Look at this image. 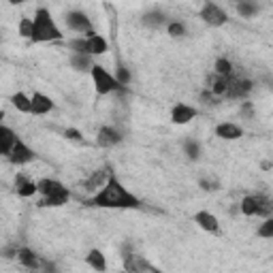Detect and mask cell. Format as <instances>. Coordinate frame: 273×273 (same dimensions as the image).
Masks as SVG:
<instances>
[{
	"label": "cell",
	"mask_w": 273,
	"mask_h": 273,
	"mask_svg": "<svg viewBox=\"0 0 273 273\" xmlns=\"http://www.w3.org/2000/svg\"><path fill=\"white\" fill-rule=\"evenodd\" d=\"M88 205H92V207H107V209H139L141 201L135 194H130L128 190L111 175L109 182L105 184V188L101 190V192H96L88 201Z\"/></svg>",
	"instance_id": "6da1fadb"
},
{
	"label": "cell",
	"mask_w": 273,
	"mask_h": 273,
	"mask_svg": "<svg viewBox=\"0 0 273 273\" xmlns=\"http://www.w3.org/2000/svg\"><path fill=\"white\" fill-rule=\"evenodd\" d=\"M62 39V32L60 28L56 26V21L52 17V13L47 9H37L32 19V43H49V41H60Z\"/></svg>",
	"instance_id": "7a4b0ae2"
},
{
	"label": "cell",
	"mask_w": 273,
	"mask_h": 273,
	"mask_svg": "<svg viewBox=\"0 0 273 273\" xmlns=\"http://www.w3.org/2000/svg\"><path fill=\"white\" fill-rule=\"evenodd\" d=\"M271 211L273 205L271 201L263 194H256V196H245L241 201V213L243 216H263V218H271Z\"/></svg>",
	"instance_id": "3957f363"
},
{
	"label": "cell",
	"mask_w": 273,
	"mask_h": 273,
	"mask_svg": "<svg viewBox=\"0 0 273 273\" xmlns=\"http://www.w3.org/2000/svg\"><path fill=\"white\" fill-rule=\"evenodd\" d=\"M92 79H94V88H96L98 94H109V92H115L117 88H122L120 84L115 81V77H111L103 66L94 64L92 66Z\"/></svg>",
	"instance_id": "277c9868"
},
{
	"label": "cell",
	"mask_w": 273,
	"mask_h": 273,
	"mask_svg": "<svg viewBox=\"0 0 273 273\" xmlns=\"http://www.w3.org/2000/svg\"><path fill=\"white\" fill-rule=\"evenodd\" d=\"M252 92V81L245 77H229V88H227V96L229 98H245Z\"/></svg>",
	"instance_id": "5b68a950"
},
{
	"label": "cell",
	"mask_w": 273,
	"mask_h": 273,
	"mask_svg": "<svg viewBox=\"0 0 273 273\" xmlns=\"http://www.w3.org/2000/svg\"><path fill=\"white\" fill-rule=\"evenodd\" d=\"M201 17H203L209 26H224V23L229 21L227 11L220 9L218 5H213V3H207L203 9H201Z\"/></svg>",
	"instance_id": "8992f818"
},
{
	"label": "cell",
	"mask_w": 273,
	"mask_h": 273,
	"mask_svg": "<svg viewBox=\"0 0 273 273\" xmlns=\"http://www.w3.org/2000/svg\"><path fill=\"white\" fill-rule=\"evenodd\" d=\"M9 160H11V164H28V162H32L34 160V152L23 143V141H19L17 139V143L13 145V150H11V154H9Z\"/></svg>",
	"instance_id": "52a82bcc"
},
{
	"label": "cell",
	"mask_w": 273,
	"mask_h": 273,
	"mask_svg": "<svg viewBox=\"0 0 273 273\" xmlns=\"http://www.w3.org/2000/svg\"><path fill=\"white\" fill-rule=\"evenodd\" d=\"M66 23H68V28H73L75 32L92 34V23H90L88 15L81 13V11H70V13L66 15Z\"/></svg>",
	"instance_id": "ba28073f"
},
{
	"label": "cell",
	"mask_w": 273,
	"mask_h": 273,
	"mask_svg": "<svg viewBox=\"0 0 273 273\" xmlns=\"http://www.w3.org/2000/svg\"><path fill=\"white\" fill-rule=\"evenodd\" d=\"M109 177H111V169H109V167L98 169V171L86 182V192H94V194L101 192V190L105 188V184L109 182Z\"/></svg>",
	"instance_id": "9c48e42d"
},
{
	"label": "cell",
	"mask_w": 273,
	"mask_h": 273,
	"mask_svg": "<svg viewBox=\"0 0 273 273\" xmlns=\"http://www.w3.org/2000/svg\"><path fill=\"white\" fill-rule=\"evenodd\" d=\"M194 117H196V109H194V107H190V105L177 103L171 109V120L175 124H188V122H192Z\"/></svg>",
	"instance_id": "30bf717a"
},
{
	"label": "cell",
	"mask_w": 273,
	"mask_h": 273,
	"mask_svg": "<svg viewBox=\"0 0 273 273\" xmlns=\"http://www.w3.org/2000/svg\"><path fill=\"white\" fill-rule=\"evenodd\" d=\"M54 109V101L49 96H45L41 92H34V96L30 98V113L34 115H45Z\"/></svg>",
	"instance_id": "8fae6325"
},
{
	"label": "cell",
	"mask_w": 273,
	"mask_h": 273,
	"mask_svg": "<svg viewBox=\"0 0 273 273\" xmlns=\"http://www.w3.org/2000/svg\"><path fill=\"white\" fill-rule=\"evenodd\" d=\"M122 141V135L117 133L115 128H109V126H103L101 130H98V137H96V143L101 145V147H113V145H117Z\"/></svg>",
	"instance_id": "7c38bea8"
},
{
	"label": "cell",
	"mask_w": 273,
	"mask_h": 273,
	"mask_svg": "<svg viewBox=\"0 0 273 273\" xmlns=\"http://www.w3.org/2000/svg\"><path fill=\"white\" fill-rule=\"evenodd\" d=\"M15 143H17L15 133H13L11 128H7V126L0 124V156H9Z\"/></svg>",
	"instance_id": "4fadbf2b"
},
{
	"label": "cell",
	"mask_w": 273,
	"mask_h": 273,
	"mask_svg": "<svg viewBox=\"0 0 273 273\" xmlns=\"http://www.w3.org/2000/svg\"><path fill=\"white\" fill-rule=\"evenodd\" d=\"M194 222H196L203 231H207V233H218V231H220L218 218L213 216V213H209V211H198L196 216H194Z\"/></svg>",
	"instance_id": "5bb4252c"
},
{
	"label": "cell",
	"mask_w": 273,
	"mask_h": 273,
	"mask_svg": "<svg viewBox=\"0 0 273 273\" xmlns=\"http://www.w3.org/2000/svg\"><path fill=\"white\" fill-rule=\"evenodd\" d=\"M209 84V94H213V96H227V88H229V77H222V75H209L207 79Z\"/></svg>",
	"instance_id": "9a60e30c"
},
{
	"label": "cell",
	"mask_w": 273,
	"mask_h": 273,
	"mask_svg": "<svg viewBox=\"0 0 273 273\" xmlns=\"http://www.w3.org/2000/svg\"><path fill=\"white\" fill-rule=\"evenodd\" d=\"M216 135L220 137V139H227V141H235V139H239L241 135H243V130L237 126V124H231V122H227V124H220V126H216Z\"/></svg>",
	"instance_id": "2e32d148"
},
{
	"label": "cell",
	"mask_w": 273,
	"mask_h": 273,
	"mask_svg": "<svg viewBox=\"0 0 273 273\" xmlns=\"http://www.w3.org/2000/svg\"><path fill=\"white\" fill-rule=\"evenodd\" d=\"M17 260L23 265V267H28V269H39V265H41V260H39V256L34 254L32 250H28V247H19L17 250Z\"/></svg>",
	"instance_id": "e0dca14e"
},
{
	"label": "cell",
	"mask_w": 273,
	"mask_h": 273,
	"mask_svg": "<svg viewBox=\"0 0 273 273\" xmlns=\"http://www.w3.org/2000/svg\"><path fill=\"white\" fill-rule=\"evenodd\" d=\"M37 188H39V192H41L43 196L60 194V192H64V190H66L60 182H56V180H41V182L37 184Z\"/></svg>",
	"instance_id": "ac0fdd59"
},
{
	"label": "cell",
	"mask_w": 273,
	"mask_h": 273,
	"mask_svg": "<svg viewBox=\"0 0 273 273\" xmlns=\"http://www.w3.org/2000/svg\"><path fill=\"white\" fill-rule=\"evenodd\" d=\"M86 263L98 273H105L107 271V260H105V254L101 250H90V254L86 256Z\"/></svg>",
	"instance_id": "d6986e66"
},
{
	"label": "cell",
	"mask_w": 273,
	"mask_h": 273,
	"mask_svg": "<svg viewBox=\"0 0 273 273\" xmlns=\"http://www.w3.org/2000/svg\"><path fill=\"white\" fill-rule=\"evenodd\" d=\"M88 43H90V54H92V56H101V54H105L107 49H109L107 41H105L103 37H98L96 32L88 34Z\"/></svg>",
	"instance_id": "ffe728a7"
},
{
	"label": "cell",
	"mask_w": 273,
	"mask_h": 273,
	"mask_svg": "<svg viewBox=\"0 0 273 273\" xmlns=\"http://www.w3.org/2000/svg\"><path fill=\"white\" fill-rule=\"evenodd\" d=\"M68 198H70L68 190H64V192H60V194H52V196H45V198L41 201V207H60V205H64V203H66Z\"/></svg>",
	"instance_id": "44dd1931"
},
{
	"label": "cell",
	"mask_w": 273,
	"mask_h": 273,
	"mask_svg": "<svg viewBox=\"0 0 273 273\" xmlns=\"http://www.w3.org/2000/svg\"><path fill=\"white\" fill-rule=\"evenodd\" d=\"M164 21H167V17H164V13H160V11H150V13L143 15V23L150 28H160Z\"/></svg>",
	"instance_id": "7402d4cb"
},
{
	"label": "cell",
	"mask_w": 273,
	"mask_h": 273,
	"mask_svg": "<svg viewBox=\"0 0 273 273\" xmlns=\"http://www.w3.org/2000/svg\"><path fill=\"white\" fill-rule=\"evenodd\" d=\"M70 64H73L77 70H92V60L90 56H84V54H73L70 56Z\"/></svg>",
	"instance_id": "603a6c76"
},
{
	"label": "cell",
	"mask_w": 273,
	"mask_h": 273,
	"mask_svg": "<svg viewBox=\"0 0 273 273\" xmlns=\"http://www.w3.org/2000/svg\"><path fill=\"white\" fill-rule=\"evenodd\" d=\"M11 103H13L15 109H19V111H23V113H30V98H28L23 92L13 94V96H11Z\"/></svg>",
	"instance_id": "cb8c5ba5"
},
{
	"label": "cell",
	"mask_w": 273,
	"mask_h": 273,
	"mask_svg": "<svg viewBox=\"0 0 273 273\" xmlns=\"http://www.w3.org/2000/svg\"><path fill=\"white\" fill-rule=\"evenodd\" d=\"M68 47H70V49H73L75 54L92 56V54H90V43H88L86 37H84V39H73V41H68Z\"/></svg>",
	"instance_id": "d4e9b609"
},
{
	"label": "cell",
	"mask_w": 273,
	"mask_h": 273,
	"mask_svg": "<svg viewBox=\"0 0 273 273\" xmlns=\"http://www.w3.org/2000/svg\"><path fill=\"white\" fill-rule=\"evenodd\" d=\"M184 150H186V154H188L190 160H198V156H201V145H198V141L188 139L186 143H184Z\"/></svg>",
	"instance_id": "484cf974"
},
{
	"label": "cell",
	"mask_w": 273,
	"mask_h": 273,
	"mask_svg": "<svg viewBox=\"0 0 273 273\" xmlns=\"http://www.w3.org/2000/svg\"><path fill=\"white\" fill-rule=\"evenodd\" d=\"M216 75L231 77V75H233V64H231L229 60H224V58H220V60H216Z\"/></svg>",
	"instance_id": "4316f807"
},
{
	"label": "cell",
	"mask_w": 273,
	"mask_h": 273,
	"mask_svg": "<svg viewBox=\"0 0 273 273\" xmlns=\"http://www.w3.org/2000/svg\"><path fill=\"white\" fill-rule=\"evenodd\" d=\"M237 11H239V15H243V17H252L258 13V7L254 3H239L237 5Z\"/></svg>",
	"instance_id": "83f0119b"
},
{
	"label": "cell",
	"mask_w": 273,
	"mask_h": 273,
	"mask_svg": "<svg viewBox=\"0 0 273 273\" xmlns=\"http://www.w3.org/2000/svg\"><path fill=\"white\" fill-rule=\"evenodd\" d=\"M34 192H39V188H37V184H34V182H26V184H21L17 188V194L19 196H32Z\"/></svg>",
	"instance_id": "f1b7e54d"
},
{
	"label": "cell",
	"mask_w": 273,
	"mask_h": 273,
	"mask_svg": "<svg viewBox=\"0 0 273 273\" xmlns=\"http://www.w3.org/2000/svg\"><path fill=\"white\" fill-rule=\"evenodd\" d=\"M169 34H171V37H175V39H180V37H184V34H186V26L182 21H171L169 23Z\"/></svg>",
	"instance_id": "f546056e"
},
{
	"label": "cell",
	"mask_w": 273,
	"mask_h": 273,
	"mask_svg": "<svg viewBox=\"0 0 273 273\" xmlns=\"http://www.w3.org/2000/svg\"><path fill=\"white\" fill-rule=\"evenodd\" d=\"M19 34H21V37H26V39L32 37V19L30 17H21V21H19Z\"/></svg>",
	"instance_id": "4dcf8cb0"
},
{
	"label": "cell",
	"mask_w": 273,
	"mask_h": 273,
	"mask_svg": "<svg viewBox=\"0 0 273 273\" xmlns=\"http://www.w3.org/2000/svg\"><path fill=\"white\" fill-rule=\"evenodd\" d=\"M258 237H265V239L273 237V218H267L265 220V224L258 229Z\"/></svg>",
	"instance_id": "1f68e13d"
},
{
	"label": "cell",
	"mask_w": 273,
	"mask_h": 273,
	"mask_svg": "<svg viewBox=\"0 0 273 273\" xmlns=\"http://www.w3.org/2000/svg\"><path fill=\"white\" fill-rule=\"evenodd\" d=\"M115 81L120 86H126L128 81H130V73H128V68H124L122 64H117V77H115Z\"/></svg>",
	"instance_id": "d6a6232c"
},
{
	"label": "cell",
	"mask_w": 273,
	"mask_h": 273,
	"mask_svg": "<svg viewBox=\"0 0 273 273\" xmlns=\"http://www.w3.org/2000/svg\"><path fill=\"white\" fill-rule=\"evenodd\" d=\"M201 188L207 190V192H213V190L220 188V184H218L216 180H201Z\"/></svg>",
	"instance_id": "836d02e7"
},
{
	"label": "cell",
	"mask_w": 273,
	"mask_h": 273,
	"mask_svg": "<svg viewBox=\"0 0 273 273\" xmlns=\"http://www.w3.org/2000/svg\"><path fill=\"white\" fill-rule=\"evenodd\" d=\"M68 139H73V141H81V133H79V130L77 128H68L66 130V133H64Z\"/></svg>",
	"instance_id": "e575fe53"
},
{
	"label": "cell",
	"mask_w": 273,
	"mask_h": 273,
	"mask_svg": "<svg viewBox=\"0 0 273 273\" xmlns=\"http://www.w3.org/2000/svg\"><path fill=\"white\" fill-rule=\"evenodd\" d=\"M241 113H243L245 117H252V105H250V103H243V107H241Z\"/></svg>",
	"instance_id": "d590c367"
},
{
	"label": "cell",
	"mask_w": 273,
	"mask_h": 273,
	"mask_svg": "<svg viewBox=\"0 0 273 273\" xmlns=\"http://www.w3.org/2000/svg\"><path fill=\"white\" fill-rule=\"evenodd\" d=\"M3 117H5V113H3V111H0V122H3Z\"/></svg>",
	"instance_id": "8d00e7d4"
}]
</instances>
